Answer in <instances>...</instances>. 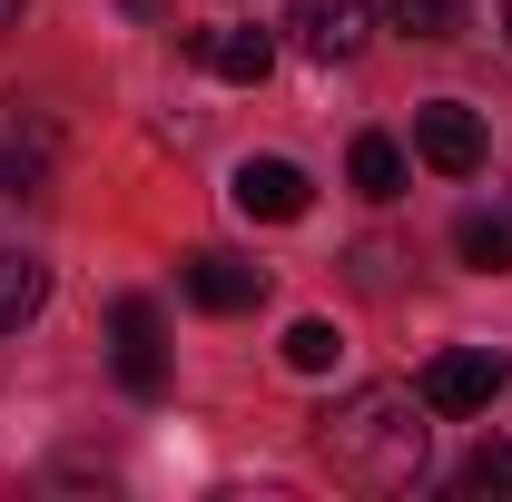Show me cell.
I'll use <instances>...</instances> for the list:
<instances>
[{"instance_id":"ac0fdd59","label":"cell","mask_w":512,"mask_h":502,"mask_svg":"<svg viewBox=\"0 0 512 502\" xmlns=\"http://www.w3.org/2000/svg\"><path fill=\"white\" fill-rule=\"evenodd\" d=\"M128 10H138V20H148V10H158V0H128Z\"/></svg>"},{"instance_id":"277c9868","label":"cell","mask_w":512,"mask_h":502,"mask_svg":"<svg viewBox=\"0 0 512 502\" xmlns=\"http://www.w3.org/2000/svg\"><path fill=\"white\" fill-rule=\"evenodd\" d=\"M414 158H424L434 178H473V168L493 158V128L473 119L463 99H434V109H414Z\"/></svg>"},{"instance_id":"3957f363","label":"cell","mask_w":512,"mask_h":502,"mask_svg":"<svg viewBox=\"0 0 512 502\" xmlns=\"http://www.w3.org/2000/svg\"><path fill=\"white\" fill-rule=\"evenodd\" d=\"M50 168H60V128H50V109L0 99V197H40Z\"/></svg>"},{"instance_id":"9c48e42d","label":"cell","mask_w":512,"mask_h":502,"mask_svg":"<svg viewBox=\"0 0 512 502\" xmlns=\"http://www.w3.org/2000/svg\"><path fill=\"white\" fill-rule=\"evenodd\" d=\"M188 60L207 79H227V89H256L266 69H276V40L266 30H188Z\"/></svg>"},{"instance_id":"8fae6325","label":"cell","mask_w":512,"mask_h":502,"mask_svg":"<svg viewBox=\"0 0 512 502\" xmlns=\"http://www.w3.org/2000/svg\"><path fill=\"white\" fill-rule=\"evenodd\" d=\"M40 296H50V266H40V256H10V247H0V335H20V325L40 315Z\"/></svg>"},{"instance_id":"8992f818","label":"cell","mask_w":512,"mask_h":502,"mask_svg":"<svg viewBox=\"0 0 512 502\" xmlns=\"http://www.w3.org/2000/svg\"><path fill=\"white\" fill-rule=\"evenodd\" d=\"M109 335H119V384L138 404H158L168 394V335H158V306L148 296H119L109 306Z\"/></svg>"},{"instance_id":"5bb4252c","label":"cell","mask_w":512,"mask_h":502,"mask_svg":"<svg viewBox=\"0 0 512 502\" xmlns=\"http://www.w3.org/2000/svg\"><path fill=\"white\" fill-rule=\"evenodd\" d=\"M335 355H345V345H335V325H325V315H296V325H286V365H296V375H325Z\"/></svg>"},{"instance_id":"5b68a950","label":"cell","mask_w":512,"mask_h":502,"mask_svg":"<svg viewBox=\"0 0 512 502\" xmlns=\"http://www.w3.org/2000/svg\"><path fill=\"white\" fill-rule=\"evenodd\" d=\"M227 197H237V217H256V227H296V217L316 207V178H306L296 158H247V168L227 178Z\"/></svg>"},{"instance_id":"d6986e66","label":"cell","mask_w":512,"mask_h":502,"mask_svg":"<svg viewBox=\"0 0 512 502\" xmlns=\"http://www.w3.org/2000/svg\"><path fill=\"white\" fill-rule=\"evenodd\" d=\"M503 40H512V0H503Z\"/></svg>"},{"instance_id":"ba28073f","label":"cell","mask_w":512,"mask_h":502,"mask_svg":"<svg viewBox=\"0 0 512 502\" xmlns=\"http://www.w3.org/2000/svg\"><path fill=\"white\" fill-rule=\"evenodd\" d=\"M296 50L306 60H355L365 40H375V20H365V0H296Z\"/></svg>"},{"instance_id":"52a82bcc","label":"cell","mask_w":512,"mask_h":502,"mask_svg":"<svg viewBox=\"0 0 512 502\" xmlns=\"http://www.w3.org/2000/svg\"><path fill=\"white\" fill-rule=\"evenodd\" d=\"M178 286H188V306H207V315H247L256 296H266V266H247V256H227V247H197L188 266H178Z\"/></svg>"},{"instance_id":"2e32d148","label":"cell","mask_w":512,"mask_h":502,"mask_svg":"<svg viewBox=\"0 0 512 502\" xmlns=\"http://www.w3.org/2000/svg\"><path fill=\"white\" fill-rule=\"evenodd\" d=\"M394 266H404V247L365 237V247H355V286H365V296H384V286H394Z\"/></svg>"},{"instance_id":"30bf717a","label":"cell","mask_w":512,"mask_h":502,"mask_svg":"<svg viewBox=\"0 0 512 502\" xmlns=\"http://www.w3.org/2000/svg\"><path fill=\"white\" fill-rule=\"evenodd\" d=\"M453 256L483 266V276H503V266H512V207H473V217L453 227Z\"/></svg>"},{"instance_id":"6da1fadb","label":"cell","mask_w":512,"mask_h":502,"mask_svg":"<svg viewBox=\"0 0 512 502\" xmlns=\"http://www.w3.org/2000/svg\"><path fill=\"white\" fill-rule=\"evenodd\" d=\"M316 453L355 493H414L434 463V404L414 384H355L335 414H316Z\"/></svg>"},{"instance_id":"9a60e30c","label":"cell","mask_w":512,"mask_h":502,"mask_svg":"<svg viewBox=\"0 0 512 502\" xmlns=\"http://www.w3.org/2000/svg\"><path fill=\"white\" fill-rule=\"evenodd\" d=\"M453 493H512V443H473V463L453 473Z\"/></svg>"},{"instance_id":"7a4b0ae2","label":"cell","mask_w":512,"mask_h":502,"mask_svg":"<svg viewBox=\"0 0 512 502\" xmlns=\"http://www.w3.org/2000/svg\"><path fill=\"white\" fill-rule=\"evenodd\" d=\"M503 384H512V355H493V345H444V355L424 365V384H414V394L453 424V414H483Z\"/></svg>"},{"instance_id":"4fadbf2b","label":"cell","mask_w":512,"mask_h":502,"mask_svg":"<svg viewBox=\"0 0 512 502\" xmlns=\"http://www.w3.org/2000/svg\"><path fill=\"white\" fill-rule=\"evenodd\" d=\"M463 10H473V0H384V20H394V30H414V40H453V30H463Z\"/></svg>"},{"instance_id":"e0dca14e","label":"cell","mask_w":512,"mask_h":502,"mask_svg":"<svg viewBox=\"0 0 512 502\" xmlns=\"http://www.w3.org/2000/svg\"><path fill=\"white\" fill-rule=\"evenodd\" d=\"M10 20H20V0H0V30H10Z\"/></svg>"},{"instance_id":"7c38bea8","label":"cell","mask_w":512,"mask_h":502,"mask_svg":"<svg viewBox=\"0 0 512 502\" xmlns=\"http://www.w3.org/2000/svg\"><path fill=\"white\" fill-rule=\"evenodd\" d=\"M345 178L375 197V207H384V197H404V148H394L384 128H365V138H355V158H345Z\"/></svg>"}]
</instances>
